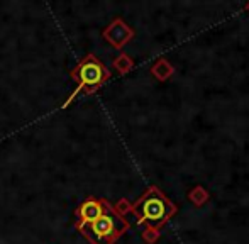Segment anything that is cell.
Listing matches in <instances>:
<instances>
[{
    "mask_svg": "<svg viewBox=\"0 0 249 244\" xmlns=\"http://www.w3.org/2000/svg\"><path fill=\"white\" fill-rule=\"evenodd\" d=\"M177 205L158 187H149L146 193L132 204V214L138 217L139 224L156 231H160V227H163L177 214Z\"/></svg>",
    "mask_w": 249,
    "mask_h": 244,
    "instance_id": "obj_1",
    "label": "cell"
},
{
    "mask_svg": "<svg viewBox=\"0 0 249 244\" xmlns=\"http://www.w3.org/2000/svg\"><path fill=\"white\" fill-rule=\"evenodd\" d=\"M90 244H114L129 229V222L114 210L110 204H105V210L93 222L76 227Z\"/></svg>",
    "mask_w": 249,
    "mask_h": 244,
    "instance_id": "obj_2",
    "label": "cell"
},
{
    "mask_svg": "<svg viewBox=\"0 0 249 244\" xmlns=\"http://www.w3.org/2000/svg\"><path fill=\"white\" fill-rule=\"evenodd\" d=\"M71 78L76 83V90L73 97L78 92H85L87 95L99 90L108 78H110V70L93 54H87L78 65L73 68ZM71 97V99H73Z\"/></svg>",
    "mask_w": 249,
    "mask_h": 244,
    "instance_id": "obj_3",
    "label": "cell"
},
{
    "mask_svg": "<svg viewBox=\"0 0 249 244\" xmlns=\"http://www.w3.org/2000/svg\"><path fill=\"white\" fill-rule=\"evenodd\" d=\"M102 36H104V39L107 41L110 46H114L115 50H122V48L134 37V29L117 17V19H114L105 27Z\"/></svg>",
    "mask_w": 249,
    "mask_h": 244,
    "instance_id": "obj_4",
    "label": "cell"
},
{
    "mask_svg": "<svg viewBox=\"0 0 249 244\" xmlns=\"http://www.w3.org/2000/svg\"><path fill=\"white\" fill-rule=\"evenodd\" d=\"M105 204H107V200H104V198H95V197L85 198L80 204V207L76 209V227L99 219L105 210Z\"/></svg>",
    "mask_w": 249,
    "mask_h": 244,
    "instance_id": "obj_5",
    "label": "cell"
},
{
    "mask_svg": "<svg viewBox=\"0 0 249 244\" xmlns=\"http://www.w3.org/2000/svg\"><path fill=\"white\" fill-rule=\"evenodd\" d=\"M173 66L170 65L164 58H161V60H158L156 63L153 65V68H151V73H153V76L156 80H160V82H166L168 78H170L171 75H173Z\"/></svg>",
    "mask_w": 249,
    "mask_h": 244,
    "instance_id": "obj_6",
    "label": "cell"
},
{
    "mask_svg": "<svg viewBox=\"0 0 249 244\" xmlns=\"http://www.w3.org/2000/svg\"><path fill=\"white\" fill-rule=\"evenodd\" d=\"M112 66L117 70V73L124 75V73H129L132 68H134V61L131 60V56L125 53H121L114 61H112Z\"/></svg>",
    "mask_w": 249,
    "mask_h": 244,
    "instance_id": "obj_7",
    "label": "cell"
},
{
    "mask_svg": "<svg viewBox=\"0 0 249 244\" xmlns=\"http://www.w3.org/2000/svg\"><path fill=\"white\" fill-rule=\"evenodd\" d=\"M188 200L194 205H197V207H202V205L209 200V193H207V190L203 187H195V188H192L190 193H188Z\"/></svg>",
    "mask_w": 249,
    "mask_h": 244,
    "instance_id": "obj_8",
    "label": "cell"
},
{
    "mask_svg": "<svg viewBox=\"0 0 249 244\" xmlns=\"http://www.w3.org/2000/svg\"><path fill=\"white\" fill-rule=\"evenodd\" d=\"M112 207H114V210L117 212L121 217H125L129 212H132V204H129V200H125V198H121V200L115 205H112Z\"/></svg>",
    "mask_w": 249,
    "mask_h": 244,
    "instance_id": "obj_9",
    "label": "cell"
},
{
    "mask_svg": "<svg viewBox=\"0 0 249 244\" xmlns=\"http://www.w3.org/2000/svg\"><path fill=\"white\" fill-rule=\"evenodd\" d=\"M142 239H144L146 244H154L160 239V231H156V229H151V227H146L144 231H142Z\"/></svg>",
    "mask_w": 249,
    "mask_h": 244,
    "instance_id": "obj_10",
    "label": "cell"
},
{
    "mask_svg": "<svg viewBox=\"0 0 249 244\" xmlns=\"http://www.w3.org/2000/svg\"><path fill=\"white\" fill-rule=\"evenodd\" d=\"M246 9H248V10H249V3H248V5H246Z\"/></svg>",
    "mask_w": 249,
    "mask_h": 244,
    "instance_id": "obj_11",
    "label": "cell"
}]
</instances>
